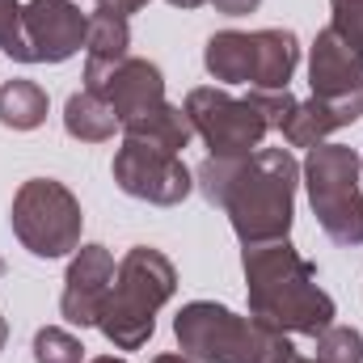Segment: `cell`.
Here are the masks:
<instances>
[{"instance_id": "52a82bcc", "label": "cell", "mask_w": 363, "mask_h": 363, "mask_svg": "<svg viewBox=\"0 0 363 363\" xmlns=\"http://www.w3.org/2000/svg\"><path fill=\"white\" fill-rule=\"evenodd\" d=\"M182 110H186L194 135L207 144V157H220V161H241V157L258 152L262 140L274 131L258 89H250V97H233L228 89L199 85L186 93Z\"/></svg>"}, {"instance_id": "9c48e42d", "label": "cell", "mask_w": 363, "mask_h": 363, "mask_svg": "<svg viewBox=\"0 0 363 363\" xmlns=\"http://www.w3.org/2000/svg\"><path fill=\"white\" fill-rule=\"evenodd\" d=\"M21 26L30 64H64L85 47L89 13H81V4L72 0H30L21 9Z\"/></svg>"}, {"instance_id": "5bb4252c", "label": "cell", "mask_w": 363, "mask_h": 363, "mask_svg": "<svg viewBox=\"0 0 363 363\" xmlns=\"http://www.w3.org/2000/svg\"><path fill=\"white\" fill-rule=\"evenodd\" d=\"M127 55H131V26H127V17L110 13V9H93L89 26H85V89L97 85Z\"/></svg>"}, {"instance_id": "8992f818", "label": "cell", "mask_w": 363, "mask_h": 363, "mask_svg": "<svg viewBox=\"0 0 363 363\" xmlns=\"http://www.w3.org/2000/svg\"><path fill=\"white\" fill-rule=\"evenodd\" d=\"M9 224H13V237L21 241V250L51 262V258H68L81 250L85 211H81V199L64 182L30 178L13 194Z\"/></svg>"}, {"instance_id": "4316f807", "label": "cell", "mask_w": 363, "mask_h": 363, "mask_svg": "<svg viewBox=\"0 0 363 363\" xmlns=\"http://www.w3.org/2000/svg\"><path fill=\"white\" fill-rule=\"evenodd\" d=\"M165 4H174V9H199V4H207V0H165Z\"/></svg>"}, {"instance_id": "d4e9b609", "label": "cell", "mask_w": 363, "mask_h": 363, "mask_svg": "<svg viewBox=\"0 0 363 363\" xmlns=\"http://www.w3.org/2000/svg\"><path fill=\"white\" fill-rule=\"evenodd\" d=\"M148 0H97V9H110V13H123V17H131V13H140Z\"/></svg>"}, {"instance_id": "603a6c76", "label": "cell", "mask_w": 363, "mask_h": 363, "mask_svg": "<svg viewBox=\"0 0 363 363\" xmlns=\"http://www.w3.org/2000/svg\"><path fill=\"white\" fill-rule=\"evenodd\" d=\"M330 9H334L330 30L363 55V0H330Z\"/></svg>"}, {"instance_id": "83f0119b", "label": "cell", "mask_w": 363, "mask_h": 363, "mask_svg": "<svg viewBox=\"0 0 363 363\" xmlns=\"http://www.w3.org/2000/svg\"><path fill=\"white\" fill-rule=\"evenodd\" d=\"M89 363H127V359H114V355H97V359H89Z\"/></svg>"}, {"instance_id": "3957f363", "label": "cell", "mask_w": 363, "mask_h": 363, "mask_svg": "<svg viewBox=\"0 0 363 363\" xmlns=\"http://www.w3.org/2000/svg\"><path fill=\"white\" fill-rule=\"evenodd\" d=\"M178 351L190 363H287L296 347L283 330L241 317L216 300H190L174 317Z\"/></svg>"}, {"instance_id": "6da1fadb", "label": "cell", "mask_w": 363, "mask_h": 363, "mask_svg": "<svg viewBox=\"0 0 363 363\" xmlns=\"http://www.w3.org/2000/svg\"><path fill=\"white\" fill-rule=\"evenodd\" d=\"M194 186L211 207H220L241 245L287 241L296 216L300 161L291 148H258L241 161L207 157L194 169Z\"/></svg>"}, {"instance_id": "9a60e30c", "label": "cell", "mask_w": 363, "mask_h": 363, "mask_svg": "<svg viewBox=\"0 0 363 363\" xmlns=\"http://www.w3.org/2000/svg\"><path fill=\"white\" fill-rule=\"evenodd\" d=\"M300 64V38L291 30H254V81L250 89L258 93H283L296 77Z\"/></svg>"}, {"instance_id": "484cf974", "label": "cell", "mask_w": 363, "mask_h": 363, "mask_svg": "<svg viewBox=\"0 0 363 363\" xmlns=\"http://www.w3.org/2000/svg\"><path fill=\"white\" fill-rule=\"evenodd\" d=\"M152 363H190V359H186L182 351H165V355H157Z\"/></svg>"}, {"instance_id": "f546056e", "label": "cell", "mask_w": 363, "mask_h": 363, "mask_svg": "<svg viewBox=\"0 0 363 363\" xmlns=\"http://www.w3.org/2000/svg\"><path fill=\"white\" fill-rule=\"evenodd\" d=\"M287 363H317V359H304V355L296 351V355H291V359H287Z\"/></svg>"}, {"instance_id": "30bf717a", "label": "cell", "mask_w": 363, "mask_h": 363, "mask_svg": "<svg viewBox=\"0 0 363 363\" xmlns=\"http://www.w3.org/2000/svg\"><path fill=\"white\" fill-rule=\"evenodd\" d=\"M89 93L106 97L118 127H131V123H140L144 114H152V110H161L169 101L161 68L152 60H140V55H127L123 64H114L97 85H89Z\"/></svg>"}, {"instance_id": "44dd1931", "label": "cell", "mask_w": 363, "mask_h": 363, "mask_svg": "<svg viewBox=\"0 0 363 363\" xmlns=\"http://www.w3.org/2000/svg\"><path fill=\"white\" fill-rule=\"evenodd\" d=\"M34 363H85V342L60 325H43L34 334Z\"/></svg>"}, {"instance_id": "d6986e66", "label": "cell", "mask_w": 363, "mask_h": 363, "mask_svg": "<svg viewBox=\"0 0 363 363\" xmlns=\"http://www.w3.org/2000/svg\"><path fill=\"white\" fill-rule=\"evenodd\" d=\"M123 135H131V140H148V144L169 148V152H182V148H190L194 127H190V118H186V110H182V106L165 101L161 110H152V114H144L140 123L123 127Z\"/></svg>"}, {"instance_id": "5b68a950", "label": "cell", "mask_w": 363, "mask_h": 363, "mask_svg": "<svg viewBox=\"0 0 363 363\" xmlns=\"http://www.w3.org/2000/svg\"><path fill=\"white\" fill-rule=\"evenodd\" d=\"M359 169L363 157L347 144H317V148H308V157L300 165L313 216H317L321 233L338 245H363Z\"/></svg>"}, {"instance_id": "8fae6325", "label": "cell", "mask_w": 363, "mask_h": 363, "mask_svg": "<svg viewBox=\"0 0 363 363\" xmlns=\"http://www.w3.org/2000/svg\"><path fill=\"white\" fill-rule=\"evenodd\" d=\"M110 283H114V254L106 245H81L68 262V274H64V296H60L64 321L81 325V330L97 325L106 296H110Z\"/></svg>"}, {"instance_id": "7c38bea8", "label": "cell", "mask_w": 363, "mask_h": 363, "mask_svg": "<svg viewBox=\"0 0 363 363\" xmlns=\"http://www.w3.org/2000/svg\"><path fill=\"white\" fill-rule=\"evenodd\" d=\"M308 85H313V97H321V101L359 106L363 110V55L351 43H342L330 26L313 38Z\"/></svg>"}, {"instance_id": "ffe728a7", "label": "cell", "mask_w": 363, "mask_h": 363, "mask_svg": "<svg viewBox=\"0 0 363 363\" xmlns=\"http://www.w3.org/2000/svg\"><path fill=\"white\" fill-rule=\"evenodd\" d=\"M317 363H363V334L355 325H330L313 338Z\"/></svg>"}, {"instance_id": "f1b7e54d", "label": "cell", "mask_w": 363, "mask_h": 363, "mask_svg": "<svg viewBox=\"0 0 363 363\" xmlns=\"http://www.w3.org/2000/svg\"><path fill=\"white\" fill-rule=\"evenodd\" d=\"M4 338H9V325H4V317H0V351H4Z\"/></svg>"}, {"instance_id": "ac0fdd59", "label": "cell", "mask_w": 363, "mask_h": 363, "mask_svg": "<svg viewBox=\"0 0 363 363\" xmlns=\"http://www.w3.org/2000/svg\"><path fill=\"white\" fill-rule=\"evenodd\" d=\"M0 123L9 131H34L47 123V89L38 81L13 77L0 85Z\"/></svg>"}, {"instance_id": "4fadbf2b", "label": "cell", "mask_w": 363, "mask_h": 363, "mask_svg": "<svg viewBox=\"0 0 363 363\" xmlns=\"http://www.w3.org/2000/svg\"><path fill=\"white\" fill-rule=\"evenodd\" d=\"M359 118H363L359 106H338V101H321V97H308V101L287 97V106H283L274 131H283V140H287L291 148H317V144H325L338 127H351V123H359Z\"/></svg>"}, {"instance_id": "7a4b0ae2", "label": "cell", "mask_w": 363, "mask_h": 363, "mask_svg": "<svg viewBox=\"0 0 363 363\" xmlns=\"http://www.w3.org/2000/svg\"><path fill=\"white\" fill-rule=\"evenodd\" d=\"M241 271H245L250 317L267 321L283 334H304V338H317L321 330L334 325L338 308L330 291L317 283V267L291 241L245 245Z\"/></svg>"}, {"instance_id": "cb8c5ba5", "label": "cell", "mask_w": 363, "mask_h": 363, "mask_svg": "<svg viewBox=\"0 0 363 363\" xmlns=\"http://www.w3.org/2000/svg\"><path fill=\"white\" fill-rule=\"evenodd\" d=\"M207 4H216V13H224V17H245V13H254L262 0H207Z\"/></svg>"}, {"instance_id": "277c9868", "label": "cell", "mask_w": 363, "mask_h": 363, "mask_svg": "<svg viewBox=\"0 0 363 363\" xmlns=\"http://www.w3.org/2000/svg\"><path fill=\"white\" fill-rule=\"evenodd\" d=\"M174 291H178L174 262L152 245H135L114 267V283H110L97 330L114 351H140L152 338L157 313L174 300Z\"/></svg>"}, {"instance_id": "ba28073f", "label": "cell", "mask_w": 363, "mask_h": 363, "mask_svg": "<svg viewBox=\"0 0 363 363\" xmlns=\"http://www.w3.org/2000/svg\"><path fill=\"white\" fill-rule=\"evenodd\" d=\"M110 174H114L123 194L157 203V207H178L182 199L194 190V174L186 169L182 152L157 148L148 140H131V135H123Z\"/></svg>"}, {"instance_id": "2e32d148", "label": "cell", "mask_w": 363, "mask_h": 363, "mask_svg": "<svg viewBox=\"0 0 363 363\" xmlns=\"http://www.w3.org/2000/svg\"><path fill=\"white\" fill-rule=\"evenodd\" d=\"M203 68L220 85H250L254 81V34L220 30L203 47Z\"/></svg>"}, {"instance_id": "7402d4cb", "label": "cell", "mask_w": 363, "mask_h": 363, "mask_svg": "<svg viewBox=\"0 0 363 363\" xmlns=\"http://www.w3.org/2000/svg\"><path fill=\"white\" fill-rule=\"evenodd\" d=\"M21 0H0V51L17 64H30V47H26V26H21Z\"/></svg>"}, {"instance_id": "e0dca14e", "label": "cell", "mask_w": 363, "mask_h": 363, "mask_svg": "<svg viewBox=\"0 0 363 363\" xmlns=\"http://www.w3.org/2000/svg\"><path fill=\"white\" fill-rule=\"evenodd\" d=\"M114 127H118V118L106 106V97L81 89L64 101V131L72 140H81V144H106L114 135Z\"/></svg>"}]
</instances>
